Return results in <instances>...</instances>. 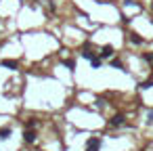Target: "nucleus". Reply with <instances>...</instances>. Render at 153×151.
<instances>
[{
	"mask_svg": "<svg viewBox=\"0 0 153 151\" xmlns=\"http://www.w3.org/2000/svg\"><path fill=\"white\" fill-rule=\"evenodd\" d=\"M90 63H92V67H99V65H101V59H99V57H92Z\"/></svg>",
	"mask_w": 153,
	"mask_h": 151,
	"instance_id": "7",
	"label": "nucleus"
},
{
	"mask_svg": "<svg viewBox=\"0 0 153 151\" xmlns=\"http://www.w3.org/2000/svg\"><path fill=\"white\" fill-rule=\"evenodd\" d=\"M145 59H147L149 63H153V55H151V53H147V55H145Z\"/></svg>",
	"mask_w": 153,
	"mask_h": 151,
	"instance_id": "9",
	"label": "nucleus"
},
{
	"mask_svg": "<svg viewBox=\"0 0 153 151\" xmlns=\"http://www.w3.org/2000/svg\"><path fill=\"white\" fill-rule=\"evenodd\" d=\"M34 139H36V134L31 132V130H27V132H25V141H27V143H31Z\"/></svg>",
	"mask_w": 153,
	"mask_h": 151,
	"instance_id": "5",
	"label": "nucleus"
},
{
	"mask_svg": "<svg viewBox=\"0 0 153 151\" xmlns=\"http://www.w3.org/2000/svg\"><path fill=\"white\" fill-rule=\"evenodd\" d=\"M8 134H10V128H2L0 130V139H8Z\"/></svg>",
	"mask_w": 153,
	"mask_h": 151,
	"instance_id": "6",
	"label": "nucleus"
},
{
	"mask_svg": "<svg viewBox=\"0 0 153 151\" xmlns=\"http://www.w3.org/2000/svg\"><path fill=\"white\" fill-rule=\"evenodd\" d=\"M149 120H151V122H153V111H151V113H149Z\"/></svg>",
	"mask_w": 153,
	"mask_h": 151,
	"instance_id": "10",
	"label": "nucleus"
},
{
	"mask_svg": "<svg viewBox=\"0 0 153 151\" xmlns=\"http://www.w3.org/2000/svg\"><path fill=\"white\" fill-rule=\"evenodd\" d=\"M4 65L10 67V69H15V67H17V61H4Z\"/></svg>",
	"mask_w": 153,
	"mask_h": 151,
	"instance_id": "8",
	"label": "nucleus"
},
{
	"mask_svg": "<svg viewBox=\"0 0 153 151\" xmlns=\"http://www.w3.org/2000/svg\"><path fill=\"white\" fill-rule=\"evenodd\" d=\"M99 147H101V139H90L88 141V145H86V151H99Z\"/></svg>",
	"mask_w": 153,
	"mask_h": 151,
	"instance_id": "1",
	"label": "nucleus"
},
{
	"mask_svg": "<svg viewBox=\"0 0 153 151\" xmlns=\"http://www.w3.org/2000/svg\"><path fill=\"white\" fill-rule=\"evenodd\" d=\"M111 55H113V48H111V46H103V48H101V57L107 59V57H111Z\"/></svg>",
	"mask_w": 153,
	"mask_h": 151,
	"instance_id": "2",
	"label": "nucleus"
},
{
	"mask_svg": "<svg viewBox=\"0 0 153 151\" xmlns=\"http://www.w3.org/2000/svg\"><path fill=\"white\" fill-rule=\"evenodd\" d=\"M124 120H126L124 116H115L113 120H111V126H122V124H124Z\"/></svg>",
	"mask_w": 153,
	"mask_h": 151,
	"instance_id": "3",
	"label": "nucleus"
},
{
	"mask_svg": "<svg viewBox=\"0 0 153 151\" xmlns=\"http://www.w3.org/2000/svg\"><path fill=\"white\" fill-rule=\"evenodd\" d=\"M82 57H84V59H92L94 53L90 51V48H84V51H82Z\"/></svg>",
	"mask_w": 153,
	"mask_h": 151,
	"instance_id": "4",
	"label": "nucleus"
}]
</instances>
